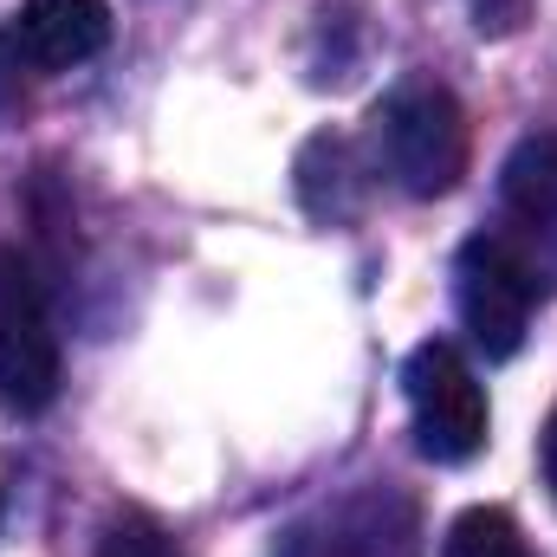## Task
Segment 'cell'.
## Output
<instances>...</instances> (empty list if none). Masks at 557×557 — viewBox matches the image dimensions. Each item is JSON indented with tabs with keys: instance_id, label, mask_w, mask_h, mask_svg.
<instances>
[{
	"instance_id": "obj_1",
	"label": "cell",
	"mask_w": 557,
	"mask_h": 557,
	"mask_svg": "<svg viewBox=\"0 0 557 557\" xmlns=\"http://www.w3.org/2000/svg\"><path fill=\"white\" fill-rule=\"evenodd\" d=\"M467 111L434 78H409L376 104V169L416 201L447 195L467 175Z\"/></svg>"
},
{
	"instance_id": "obj_2",
	"label": "cell",
	"mask_w": 557,
	"mask_h": 557,
	"mask_svg": "<svg viewBox=\"0 0 557 557\" xmlns=\"http://www.w3.org/2000/svg\"><path fill=\"white\" fill-rule=\"evenodd\" d=\"M545 298L539 278V253L519 234H473L454 260V305L467 337L486 357H512L532 331V311Z\"/></svg>"
},
{
	"instance_id": "obj_3",
	"label": "cell",
	"mask_w": 557,
	"mask_h": 557,
	"mask_svg": "<svg viewBox=\"0 0 557 557\" xmlns=\"http://www.w3.org/2000/svg\"><path fill=\"white\" fill-rule=\"evenodd\" d=\"M273 557H421V512L403 486L363 480L292 519Z\"/></svg>"
},
{
	"instance_id": "obj_4",
	"label": "cell",
	"mask_w": 557,
	"mask_h": 557,
	"mask_svg": "<svg viewBox=\"0 0 557 557\" xmlns=\"http://www.w3.org/2000/svg\"><path fill=\"white\" fill-rule=\"evenodd\" d=\"M403 396H409V421H416V447L428 460L460 467L486 447V389L460 344L428 337L403 370Z\"/></svg>"
},
{
	"instance_id": "obj_5",
	"label": "cell",
	"mask_w": 557,
	"mask_h": 557,
	"mask_svg": "<svg viewBox=\"0 0 557 557\" xmlns=\"http://www.w3.org/2000/svg\"><path fill=\"white\" fill-rule=\"evenodd\" d=\"M59 396V324L26 253H0V403L39 416Z\"/></svg>"
},
{
	"instance_id": "obj_6",
	"label": "cell",
	"mask_w": 557,
	"mask_h": 557,
	"mask_svg": "<svg viewBox=\"0 0 557 557\" xmlns=\"http://www.w3.org/2000/svg\"><path fill=\"white\" fill-rule=\"evenodd\" d=\"M0 39L20 59V72L52 78V72H72L111 46V7L104 0H26Z\"/></svg>"
},
{
	"instance_id": "obj_7",
	"label": "cell",
	"mask_w": 557,
	"mask_h": 557,
	"mask_svg": "<svg viewBox=\"0 0 557 557\" xmlns=\"http://www.w3.org/2000/svg\"><path fill=\"white\" fill-rule=\"evenodd\" d=\"M499 201L519 221V240L557 260V131H532L499 169Z\"/></svg>"
},
{
	"instance_id": "obj_8",
	"label": "cell",
	"mask_w": 557,
	"mask_h": 557,
	"mask_svg": "<svg viewBox=\"0 0 557 557\" xmlns=\"http://www.w3.org/2000/svg\"><path fill=\"white\" fill-rule=\"evenodd\" d=\"M298 195L318 221H350L363 208V169L344 137H311L298 156Z\"/></svg>"
},
{
	"instance_id": "obj_9",
	"label": "cell",
	"mask_w": 557,
	"mask_h": 557,
	"mask_svg": "<svg viewBox=\"0 0 557 557\" xmlns=\"http://www.w3.org/2000/svg\"><path fill=\"white\" fill-rule=\"evenodd\" d=\"M441 557H539V552L525 545V532H519L512 512H499V506H473V512H460V519L447 525Z\"/></svg>"
},
{
	"instance_id": "obj_10",
	"label": "cell",
	"mask_w": 557,
	"mask_h": 557,
	"mask_svg": "<svg viewBox=\"0 0 557 557\" xmlns=\"http://www.w3.org/2000/svg\"><path fill=\"white\" fill-rule=\"evenodd\" d=\"M98 557H175V545H169V532H162L156 519L124 512V519H111V525H104Z\"/></svg>"
},
{
	"instance_id": "obj_11",
	"label": "cell",
	"mask_w": 557,
	"mask_h": 557,
	"mask_svg": "<svg viewBox=\"0 0 557 557\" xmlns=\"http://www.w3.org/2000/svg\"><path fill=\"white\" fill-rule=\"evenodd\" d=\"M467 13H473V26L486 39H506V33H519L532 20V0H467Z\"/></svg>"
},
{
	"instance_id": "obj_12",
	"label": "cell",
	"mask_w": 557,
	"mask_h": 557,
	"mask_svg": "<svg viewBox=\"0 0 557 557\" xmlns=\"http://www.w3.org/2000/svg\"><path fill=\"white\" fill-rule=\"evenodd\" d=\"M539 467H545V486H552V499H557V409L545 421V434H539Z\"/></svg>"
},
{
	"instance_id": "obj_13",
	"label": "cell",
	"mask_w": 557,
	"mask_h": 557,
	"mask_svg": "<svg viewBox=\"0 0 557 557\" xmlns=\"http://www.w3.org/2000/svg\"><path fill=\"white\" fill-rule=\"evenodd\" d=\"M13 98H20V59H13V52H7V39H0V111H7Z\"/></svg>"
}]
</instances>
